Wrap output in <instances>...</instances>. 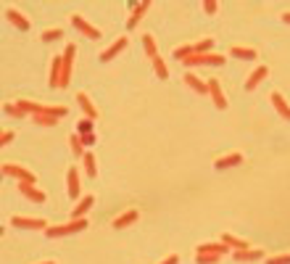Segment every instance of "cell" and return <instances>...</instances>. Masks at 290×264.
Returning <instances> with one entry per match:
<instances>
[{
    "mask_svg": "<svg viewBox=\"0 0 290 264\" xmlns=\"http://www.w3.org/2000/svg\"><path fill=\"white\" fill-rule=\"evenodd\" d=\"M266 74H269V69H266V66H259L256 72H253V74L246 79V90H253V87H256V85L261 82V79H264Z\"/></svg>",
    "mask_w": 290,
    "mask_h": 264,
    "instance_id": "603a6c76",
    "label": "cell"
},
{
    "mask_svg": "<svg viewBox=\"0 0 290 264\" xmlns=\"http://www.w3.org/2000/svg\"><path fill=\"white\" fill-rule=\"evenodd\" d=\"M224 56L222 53H193L190 59H185V66H224Z\"/></svg>",
    "mask_w": 290,
    "mask_h": 264,
    "instance_id": "6da1fadb",
    "label": "cell"
},
{
    "mask_svg": "<svg viewBox=\"0 0 290 264\" xmlns=\"http://www.w3.org/2000/svg\"><path fill=\"white\" fill-rule=\"evenodd\" d=\"M77 103L85 111V119H98V109L92 106V100L87 98V93H77Z\"/></svg>",
    "mask_w": 290,
    "mask_h": 264,
    "instance_id": "e0dca14e",
    "label": "cell"
},
{
    "mask_svg": "<svg viewBox=\"0 0 290 264\" xmlns=\"http://www.w3.org/2000/svg\"><path fill=\"white\" fill-rule=\"evenodd\" d=\"M92 119H79V124H77V135H90L92 132Z\"/></svg>",
    "mask_w": 290,
    "mask_h": 264,
    "instance_id": "e575fe53",
    "label": "cell"
},
{
    "mask_svg": "<svg viewBox=\"0 0 290 264\" xmlns=\"http://www.w3.org/2000/svg\"><path fill=\"white\" fill-rule=\"evenodd\" d=\"M211 45H214L211 37H203V40H198L193 45V53H211Z\"/></svg>",
    "mask_w": 290,
    "mask_h": 264,
    "instance_id": "83f0119b",
    "label": "cell"
},
{
    "mask_svg": "<svg viewBox=\"0 0 290 264\" xmlns=\"http://www.w3.org/2000/svg\"><path fill=\"white\" fill-rule=\"evenodd\" d=\"M11 225H14V227H24V230H48V222H45V220H34V217H14Z\"/></svg>",
    "mask_w": 290,
    "mask_h": 264,
    "instance_id": "5b68a950",
    "label": "cell"
},
{
    "mask_svg": "<svg viewBox=\"0 0 290 264\" xmlns=\"http://www.w3.org/2000/svg\"><path fill=\"white\" fill-rule=\"evenodd\" d=\"M85 172H87V177H95L98 175V167H95V156L92 153H85Z\"/></svg>",
    "mask_w": 290,
    "mask_h": 264,
    "instance_id": "f546056e",
    "label": "cell"
},
{
    "mask_svg": "<svg viewBox=\"0 0 290 264\" xmlns=\"http://www.w3.org/2000/svg\"><path fill=\"white\" fill-rule=\"evenodd\" d=\"M282 21H285V24H290V11H287V14H282Z\"/></svg>",
    "mask_w": 290,
    "mask_h": 264,
    "instance_id": "60d3db41",
    "label": "cell"
},
{
    "mask_svg": "<svg viewBox=\"0 0 290 264\" xmlns=\"http://www.w3.org/2000/svg\"><path fill=\"white\" fill-rule=\"evenodd\" d=\"M229 56H235V59H243V61H253V59H256V50H253V48H240V45H235V48L229 50Z\"/></svg>",
    "mask_w": 290,
    "mask_h": 264,
    "instance_id": "cb8c5ba5",
    "label": "cell"
},
{
    "mask_svg": "<svg viewBox=\"0 0 290 264\" xmlns=\"http://www.w3.org/2000/svg\"><path fill=\"white\" fill-rule=\"evenodd\" d=\"M79 175H77V167H72L66 172V190H69V198H77L79 196Z\"/></svg>",
    "mask_w": 290,
    "mask_h": 264,
    "instance_id": "9a60e30c",
    "label": "cell"
},
{
    "mask_svg": "<svg viewBox=\"0 0 290 264\" xmlns=\"http://www.w3.org/2000/svg\"><path fill=\"white\" fill-rule=\"evenodd\" d=\"M150 8V0H140V3H137V8L132 11V16L127 19V29H135L137 24H140V19H143V14Z\"/></svg>",
    "mask_w": 290,
    "mask_h": 264,
    "instance_id": "2e32d148",
    "label": "cell"
},
{
    "mask_svg": "<svg viewBox=\"0 0 290 264\" xmlns=\"http://www.w3.org/2000/svg\"><path fill=\"white\" fill-rule=\"evenodd\" d=\"M222 243H224V246H229V248H235V251H240V248H248V243H246V240H240V238L229 235V233H224V235H222Z\"/></svg>",
    "mask_w": 290,
    "mask_h": 264,
    "instance_id": "d4e9b609",
    "label": "cell"
},
{
    "mask_svg": "<svg viewBox=\"0 0 290 264\" xmlns=\"http://www.w3.org/2000/svg\"><path fill=\"white\" fill-rule=\"evenodd\" d=\"M6 16H8V21L14 24L16 29H21V32H27L29 29V19H24V14L21 11H16V8H6Z\"/></svg>",
    "mask_w": 290,
    "mask_h": 264,
    "instance_id": "5bb4252c",
    "label": "cell"
},
{
    "mask_svg": "<svg viewBox=\"0 0 290 264\" xmlns=\"http://www.w3.org/2000/svg\"><path fill=\"white\" fill-rule=\"evenodd\" d=\"M227 251H229V246H224V243H201L195 254H216V256H224Z\"/></svg>",
    "mask_w": 290,
    "mask_h": 264,
    "instance_id": "ffe728a7",
    "label": "cell"
},
{
    "mask_svg": "<svg viewBox=\"0 0 290 264\" xmlns=\"http://www.w3.org/2000/svg\"><path fill=\"white\" fill-rule=\"evenodd\" d=\"M6 114L8 117H16V119H24L27 117V111L19 106V103H6Z\"/></svg>",
    "mask_w": 290,
    "mask_h": 264,
    "instance_id": "f1b7e54d",
    "label": "cell"
},
{
    "mask_svg": "<svg viewBox=\"0 0 290 264\" xmlns=\"http://www.w3.org/2000/svg\"><path fill=\"white\" fill-rule=\"evenodd\" d=\"M216 8H219L216 0H206V3H203V11H206V14H216Z\"/></svg>",
    "mask_w": 290,
    "mask_h": 264,
    "instance_id": "8d00e7d4",
    "label": "cell"
},
{
    "mask_svg": "<svg viewBox=\"0 0 290 264\" xmlns=\"http://www.w3.org/2000/svg\"><path fill=\"white\" fill-rule=\"evenodd\" d=\"M19 190H21V196H27L29 201L34 203H45V193L34 185V182H19Z\"/></svg>",
    "mask_w": 290,
    "mask_h": 264,
    "instance_id": "ba28073f",
    "label": "cell"
},
{
    "mask_svg": "<svg viewBox=\"0 0 290 264\" xmlns=\"http://www.w3.org/2000/svg\"><path fill=\"white\" fill-rule=\"evenodd\" d=\"M143 48H145V53L150 56V59H156V56H158V50H156V40L150 37V34H143Z\"/></svg>",
    "mask_w": 290,
    "mask_h": 264,
    "instance_id": "4316f807",
    "label": "cell"
},
{
    "mask_svg": "<svg viewBox=\"0 0 290 264\" xmlns=\"http://www.w3.org/2000/svg\"><path fill=\"white\" fill-rule=\"evenodd\" d=\"M61 79H64V56H53V61H50V79H48V85L55 90V87H61Z\"/></svg>",
    "mask_w": 290,
    "mask_h": 264,
    "instance_id": "277c9868",
    "label": "cell"
},
{
    "mask_svg": "<svg viewBox=\"0 0 290 264\" xmlns=\"http://www.w3.org/2000/svg\"><path fill=\"white\" fill-rule=\"evenodd\" d=\"M69 143H72V151L77 153V156H85V143H82V135H72L69 137Z\"/></svg>",
    "mask_w": 290,
    "mask_h": 264,
    "instance_id": "484cf974",
    "label": "cell"
},
{
    "mask_svg": "<svg viewBox=\"0 0 290 264\" xmlns=\"http://www.w3.org/2000/svg\"><path fill=\"white\" fill-rule=\"evenodd\" d=\"M74 56H77V45H66V50H64V79H61V87H66L69 79H72Z\"/></svg>",
    "mask_w": 290,
    "mask_h": 264,
    "instance_id": "8992f818",
    "label": "cell"
},
{
    "mask_svg": "<svg viewBox=\"0 0 290 264\" xmlns=\"http://www.w3.org/2000/svg\"><path fill=\"white\" fill-rule=\"evenodd\" d=\"M61 37H64V29L55 27V29H45L40 40H42V42H53V40H61Z\"/></svg>",
    "mask_w": 290,
    "mask_h": 264,
    "instance_id": "1f68e13d",
    "label": "cell"
},
{
    "mask_svg": "<svg viewBox=\"0 0 290 264\" xmlns=\"http://www.w3.org/2000/svg\"><path fill=\"white\" fill-rule=\"evenodd\" d=\"M206 82H208V95L214 98V106H216L219 111H224V109H227V98H224V93H222V85H219V79L211 77V79H206Z\"/></svg>",
    "mask_w": 290,
    "mask_h": 264,
    "instance_id": "3957f363",
    "label": "cell"
},
{
    "mask_svg": "<svg viewBox=\"0 0 290 264\" xmlns=\"http://www.w3.org/2000/svg\"><path fill=\"white\" fill-rule=\"evenodd\" d=\"M232 256H235L238 261H256V259L264 256V251H261V248H240V251H235Z\"/></svg>",
    "mask_w": 290,
    "mask_h": 264,
    "instance_id": "44dd1931",
    "label": "cell"
},
{
    "mask_svg": "<svg viewBox=\"0 0 290 264\" xmlns=\"http://www.w3.org/2000/svg\"><path fill=\"white\" fill-rule=\"evenodd\" d=\"M266 264H290V254H282V256H272V259H266Z\"/></svg>",
    "mask_w": 290,
    "mask_h": 264,
    "instance_id": "d590c367",
    "label": "cell"
},
{
    "mask_svg": "<svg viewBox=\"0 0 290 264\" xmlns=\"http://www.w3.org/2000/svg\"><path fill=\"white\" fill-rule=\"evenodd\" d=\"M127 42H130V40H127V37H119V40H116V42H111L108 48H106V50H103V53L98 56V61H103V64H106V61H111L113 56H119V53H122V50L127 48Z\"/></svg>",
    "mask_w": 290,
    "mask_h": 264,
    "instance_id": "30bf717a",
    "label": "cell"
},
{
    "mask_svg": "<svg viewBox=\"0 0 290 264\" xmlns=\"http://www.w3.org/2000/svg\"><path fill=\"white\" fill-rule=\"evenodd\" d=\"M219 259L216 254H195V264H219Z\"/></svg>",
    "mask_w": 290,
    "mask_h": 264,
    "instance_id": "d6a6232c",
    "label": "cell"
},
{
    "mask_svg": "<svg viewBox=\"0 0 290 264\" xmlns=\"http://www.w3.org/2000/svg\"><path fill=\"white\" fill-rule=\"evenodd\" d=\"M161 264H180V256H177V254H171V256H166L164 261H161Z\"/></svg>",
    "mask_w": 290,
    "mask_h": 264,
    "instance_id": "f35d334b",
    "label": "cell"
},
{
    "mask_svg": "<svg viewBox=\"0 0 290 264\" xmlns=\"http://www.w3.org/2000/svg\"><path fill=\"white\" fill-rule=\"evenodd\" d=\"M185 82H188V87H193L195 93H201V95H208V82H203V79L198 74H193V72H185Z\"/></svg>",
    "mask_w": 290,
    "mask_h": 264,
    "instance_id": "7c38bea8",
    "label": "cell"
},
{
    "mask_svg": "<svg viewBox=\"0 0 290 264\" xmlns=\"http://www.w3.org/2000/svg\"><path fill=\"white\" fill-rule=\"evenodd\" d=\"M269 100H272V106L277 109V114H280L282 119H287V122H290V106H287V100H285L280 93H272V95H269Z\"/></svg>",
    "mask_w": 290,
    "mask_h": 264,
    "instance_id": "ac0fdd59",
    "label": "cell"
},
{
    "mask_svg": "<svg viewBox=\"0 0 290 264\" xmlns=\"http://www.w3.org/2000/svg\"><path fill=\"white\" fill-rule=\"evenodd\" d=\"M135 222H137V212L130 209V212H124L122 217H116L113 227H116V230H122V227H130V225H135Z\"/></svg>",
    "mask_w": 290,
    "mask_h": 264,
    "instance_id": "7402d4cb",
    "label": "cell"
},
{
    "mask_svg": "<svg viewBox=\"0 0 290 264\" xmlns=\"http://www.w3.org/2000/svg\"><path fill=\"white\" fill-rule=\"evenodd\" d=\"M153 69H156L158 79H166V77H169V69H166V64H164V59H161V56H156V59H153Z\"/></svg>",
    "mask_w": 290,
    "mask_h": 264,
    "instance_id": "4dcf8cb0",
    "label": "cell"
},
{
    "mask_svg": "<svg viewBox=\"0 0 290 264\" xmlns=\"http://www.w3.org/2000/svg\"><path fill=\"white\" fill-rule=\"evenodd\" d=\"M238 164H243V156L240 153H227V156H219L216 162H214L216 169H229V167H238Z\"/></svg>",
    "mask_w": 290,
    "mask_h": 264,
    "instance_id": "d6986e66",
    "label": "cell"
},
{
    "mask_svg": "<svg viewBox=\"0 0 290 264\" xmlns=\"http://www.w3.org/2000/svg\"><path fill=\"white\" fill-rule=\"evenodd\" d=\"M85 227H87L85 220H72V222H66V225L48 227V230H45V235H48V238H61V235H72V233H82Z\"/></svg>",
    "mask_w": 290,
    "mask_h": 264,
    "instance_id": "7a4b0ae2",
    "label": "cell"
},
{
    "mask_svg": "<svg viewBox=\"0 0 290 264\" xmlns=\"http://www.w3.org/2000/svg\"><path fill=\"white\" fill-rule=\"evenodd\" d=\"M32 119H34V124H40V127H55V124H58V117L50 114V106H42V111L34 114Z\"/></svg>",
    "mask_w": 290,
    "mask_h": 264,
    "instance_id": "8fae6325",
    "label": "cell"
},
{
    "mask_svg": "<svg viewBox=\"0 0 290 264\" xmlns=\"http://www.w3.org/2000/svg\"><path fill=\"white\" fill-rule=\"evenodd\" d=\"M40 264H55V261H40Z\"/></svg>",
    "mask_w": 290,
    "mask_h": 264,
    "instance_id": "b9f144b4",
    "label": "cell"
},
{
    "mask_svg": "<svg viewBox=\"0 0 290 264\" xmlns=\"http://www.w3.org/2000/svg\"><path fill=\"white\" fill-rule=\"evenodd\" d=\"M92 203H95V198H92V196H82V198H79V203L72 209V220H85V214L92 209Z\"/></svg>",
    "mask_w": 290,
    "mask_h": 264,
    "instance_id": "4fadbf2b",
    "label": "cell"
},
{
    "mask_svg": "<svg viewBox=\"0 0 290 264\" xmlns=\"http://www.w3.org/2000/svg\"><path fill=\"white\" fill-rule=\"evenodd\" d=\"M72 24L85 34V37H92V40H100V29L98 27H92L90 21H85L82 16H72Z\"/></svg>",
    "mask_w": 290,
    "mask_h": 264,
    "instance_id": "9c48e42d",
    "label": "cell"
},
{
    "mask_svg": "<svg viewBox=\"0 0 290 264\" xmlns=\"http://www.w3.org/2000/svg\"><path fill=\"white\" fill-rule=\"evenodd\" d=\"M11 140H14V132H11V130H8V132H3V135H0V145H8Z\"/></svg>",
    "mask_w": 290,
    "mask_h": 264,
    "instance_id": "74e56055",
    "label": "cell"
},
{
    "mask_svg": "<svg viewBox=\"0 0 290 264\" xmlns=\"http://www.w3.org/2000/svg\"><path fill=\"white\" fill-rule=\"evenodd\" d=\"M82 143H85V145L95 143V132H90V135H82Z\"/></svg>",
    "mask_w": 290,
    "mask_h": 264,
    "instance_id": "ab89813d",
    "label": "cell"
},
{
    "mask_svg": "<svg viewBox=\"0 0 290 264\" xmlns=\"http://www.w3.org/2000/svg\"><path fill=\"white\" fill-rule=\"evenodd\" d=\"M190 56H193V45H182V48L174 50V59H177L180 64H182L185 59H190Z\"/></svg>",
    "mask_w": 290,
    "mask_h": 264,
    "instance_id": "836d02e7",
    "label": "cell"
},
{
    "mask_svg": "<svg viewBox=\"0 0 290 264\" xmlns=\"http://www.w3.org/2000/svg\"><path fill=\"white\" fill-rule=\"evenodd\" d=\"M3 175L16 177L19 182H34V175H32V172L24 169V167H19V164H3Z\"/></svg>",
    "mask_w": 290,
    "mask_h": 264,
    "instance_id": "52a82bcc",
    "label": "cell"
}]
</instances>
